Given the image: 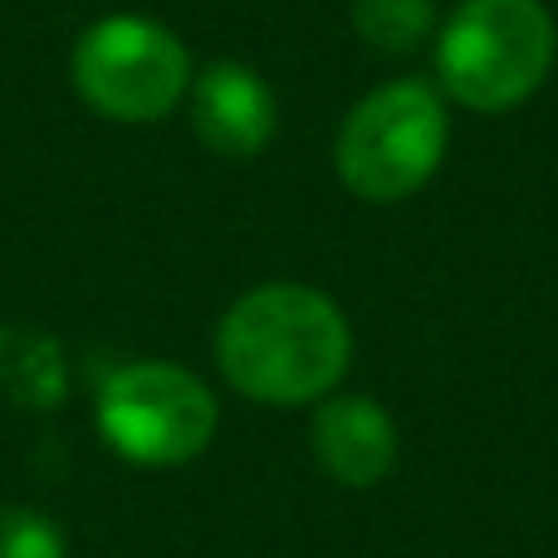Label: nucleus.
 <instances>
[{"mask_svg": "<svg viewBox=\"0 0 558 558\" xmlns=\"http://www.w3.org/2000/svg\"><path fill=\"white\" fill-rule=\"evenodd\" d=\"M216 367L260 407H314L353 363L343 308L314 284H255L216 324Z\"/></svg>", "mask_w": 558, "mask_h": 558, "instance_id": "1", "label": "nucleus"}, {"mask_svg": "<svg viewBox=\"0 0 558 558\" xmlns=\"http://www.w3.org/2000/svg\"><path fill=\"white\" fill-rule=\"evenodd\" d=\"M558 29L544 0H461L436 29V78L471 113H510L544 88Z\"/></svg>", "mask_w": 558, "mask_h": 558, "instance_id": "2", "label": "nucleus"}, {"mask_svg": "<svg viewBox=\"0 0 558 558\" xmlns=\"http://www.w3.org/2000/svg\"><path fill=\"white\" fill-rule=\"evenodd\" d=\"M451 118L432 84L392 78L357 98L333 143L338 182L367 206H392L416 196L441 172Z\"/></svg>", "mask_w": 558, "mask_h": 558, "instance_id": "3", "label": "nucleus"}, {"mask_svg": "<svg viewBox=\"0 0 558 558\" xmlns=\"http://www.w3.org/2000/svg\"><path fill=\"white\" fill-rule=\"evenodd\" d=\"M192 49L153 15H98L69 49V84L108 123H162L192 88Z\"/></svg>", "mask_w": 558, "mask_h": 558, "instance_id": "4", "label": "nucleus"}, {"mask_svg": "<svg viewBox=\"0 0 558 558\" xmlns=\"http://www.w3.org/2000/svg\"><path fill=\"white\" fill-rule=\"evenodd\" d=\"M221 407L211 387L182 363L137 357L104 377L94 402V426L113 456L128 465L167 471L186 465L211 446Z\"/></svg>", "mask_w": 558, "mask_h": 558, "instance_id": "5", "label": "nucleus"}, {"mask_svg": "<svg viewBox=\"0 0 558 558\" xmlns=\"http://www.w3.org/2000/svg\"><path fill=\"white\" fill-rule=\"evenodd\" d=\"M186 104H192V133L202 137V147L231 162L260 157L279 133L275 88L241 59H216L196 69Z\"/></svg>", "mask_w": 558, "mask_h": 558, "instance_id": "6", "label": "nucleus"}, {"mask_svg": "<svg viewBox=\"0 0 558 558\" xmlns=\"http://www.w3.org/2000/svg\"><path fill=\"white\" fill-rule=\"evenodd\" d=\"M308 446L328 481L367 490L397 465V422L373 397H324L308 422Z\"/></svg>", "mask_w": 558, "mask_h": 558, "instance_id": "7", "label": "nucleus"}, {"mask_svg": "<svg viewBox=\"0 0 558 558\" xmlns=\"http://www.w3.org/2000/svg\"><path fill=\"white\" fill-rule=\"evenodd\" d=\"M0 397L25 412H54L69 397V357L54 333L0 324Z\"/></svg>", "mask_w": 558, "mask_h": 558, "instance_id": "8", "label": "nucleus"}, {"mask_svg": "<svg viewBox=\"0 0 558 558\" xmlns=\"http://www.w3.org/2000/svg\"><path fill=\"white\" fill-rule=\"evenodd\" d=\"M353 29L377 54H407L436 35V0H353Z\"/></svg>", "mask_w": 558, "mask_h": 558, "instance_id": "9", "label": "nucleus"}, {"mask_svg": "<svg viewBox=\"0 0 558 558\" xmlns=\"http://www.w3.org/2000/svg\"><path fill=\"white\" fill-rule=\"evenodd\" d=\"M0 558H69L54 514L35 505H0Z\"/></svg>", "mask_w": 558, "mask_h": 558, "instance_id": "10", "label": "nucleus"}]
</instances>
